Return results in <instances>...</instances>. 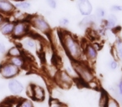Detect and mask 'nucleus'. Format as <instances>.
Wrapping results in <instances>:
<instances>
[{"label": "nucleus", "instance_id": "7ed1b4c3", "mask_svg": "<svg viewBox=\"0 0 122 107\" xmlns=\"http://www.w3.org/2000/svg\"><path fill=\"white\" fill-rule=\"evenodd\" d=\"M28 22L30 23V28L36 29L37 31L43 34H48L51 32V28L47 20L44 18L42 15L40 14H34V15H29L28 18Z\"/></svg>", "mask_w": 122, "mask_h": 107}, {"label": "nucleus", "instance_id": "f257e3e1", "mask_svg": "<svg viewBox=\"0 0 122 107\" xmlns=\"http://www.w3.org/2000/svg\"><path fill=\"white\" fill-rule=\"evenodd\" d=\"M59 37L62 48L72 62L83 61V46L78 39L72 34L66 30L60 31Z\"/></svg>", "mask_w": 122, "mask_h": 107}, {"label": "nucleus", "instance_id": "2f4dec72", "mask_svg": "<svg viewBox=\"0 0 122 107\" xmlns=\"http://www.w3.org/2000/svg\"><path fill=\"white\" fill-rule=\"evenodd\" d=\"M13 1H15V2L16 3V2H20V1H22V0H13Z\"/></svg>", "mask_w": 122, "mask_h": 107}, {"label": "nucleus", "instance_id": "412c9836", "mask_svg": "<svg viewBox=\"0 0 122 107\" xmlns=\"http://www.w3.org/2000/svg\"><path fill=\"white\" fill-rule=\"evenodd\" d=\"M109 95L106 92L104 91H102L101 92V95L99 96V107H105L106 105V103L108 101V99H109Z\"/></svg>", "mask_w": 122, "mask_h": 107}, {"label": "nucleus", "instance_id": "f03ea898", "mask_svg": "<svg viewBox=\"0 0 122 107\" xmlns=\"http://www.w3.org/2000/svg\"><path fill=\"white\" fill-rule=\"evenodd\" d=\"M72 64L77 74V78L85 85H87V84L90 81L94 80V73L87 63L83 61H77V62H72Z\"/></svg>", "mask_w": 122, "mask_h": 107}, {"label": "nucleus", "instance_id": "dca6fc26", "mask_svg": "<svg viewBox=\"0 0 122 107\" xmlns=\"http://www.w3.org/2000/svg\"><path fill=\"white\" fill-rule=\"evenodd\" d=\"M23 44L22 45L24 46V48L27 49L28 50H36V47H37V44H36V40L32 37L30 36H25V38H23Z\"/></svg>", "mask_w": 122, "mask_h": 107}, {"label": "nucleus", "instance_id": "7c9ffc66", "mask_svg": "<svg viewBox=\"0 0 122 107\" xmlns=\"http://www.w3.org/2000/svg\"><path fill=\"white\" fill-rule=\"evenodd\" d=\"M6 18H6V17L4 16V15H3V14H1V13H0V25H1L3 23H4V20H5Z\"/></svg>", "mask_w": 122, "mask_h": 107}, {"label": "nucleus", "instance_id": "423d86ee", "mask_svg": "<svg viewBox=\"0 0 122 107\" xmlns=\"http://www.w3.org/2000/svg\"><path fill=\"white\" fill-rule=\"evenodd\" d=\"M54 78H55V81L57 84V85L63 89H69L74 82V79L71 75H69L65 70L57 71Z\"/></svg>", "mask_w": 122, "mask_h": 107}, {"label": "nucleus", "instance_id": "0eeeda50", "mask_svg": "<svg viewBox=\"0 0 122 107\" xmlns=\"http://www.w3.org/2000/svg\"><path fill=\"white\" fill-rule=\"evenodd\" d=\"M27 95L36 101L42 102L46 99V90L41 85H30L27 88Z\"/></svg>", "mask_w": 122, "mask_h": 107}, {"label": "nucleus", "instance_id": "a878e982", "mask_svg": "<svg viewBox=\"0 0 122 107\" xmlns=\"http://www.w3.org/2000/svg\"><path fill=\"white\" fill-rule=\"evenodd\" d=\"M48 4V6L52 9H56V6H57V0H46Z\"/></svg>", "mask_w": 122, "mask_h": 107}, {"label": "nucleus", "instance_id": "39448f33", "mask_svg": "<svg viewBox=\"0 0 122 107\" xmlns=\"http://www.w3.org/2000/svg\"><path fill=\"white\" fill-rule=\"evenodd\" d=\"M20 69L11 64L8 59L3 61L0 64V75L6 80L14 79L20 74Z\"/></svg>", "mask_w": 122, "mask_h": 107}, {"label": "nucleus", "instance_id": "bb28decb", "mask_svg": "<svg viewBox=\"0 0 122 107\" xmlns=\"http://www.w3.org/2000/svg\"><path fill=\"white\" fill-rule=\"evenodd\" d=\"M110 11H112V12H121L122 11V5L114 4V5L110 6Z\"/></svg>", "mask_w": 122, "mask_h": 107}, {"label": "nucleus", "instance_id": "cd10ccee", "mask_svg": "<svg viewBox=\"0 0 122 107\" xmlns=\"http://www.w3.org/2000/svg\"><path fill=\"white\" fill-rule=\"evenodd\" d=\"M69 23H70L69 19L67 18H65V17L64 18H60V20H59V24L62 27H66L69 24Z\"/></svg>", "mask_w": 122, "mask_h": 107}, {"label": "nucleus", "instance_id": "4be33fe9", "mask_svg": "<svg viewBox=\"0 0 122 107\" xmlns=\"http://www.w3.org/2000/svg\"><path fill=\"white\" fill-rule=\"evenodd\" d=\"M95 15L99 19L102 20V19H104V18H106V16H107V12H106V10L104 8L99 7L96 9Z\"/></svg>", "mask_w": 122, "mask_h": 107}, {"label": "nucleus", "instance_id": "393cba45", "mask_svg": "<svg viewBox=\"0 0 122 107\" xmlns=\"http://www.w3.org/2000/svg\"><path fill=\"white\" fill-rule=\"evenodd\" d=\"M108 67L111 70H115L118 67V62L115 59H111L108 63Z\"/></svg>", "mask_w": 122, "mask_h": 107}, {"label": "nucleus", "instance_id": "aec40b11", "mask_svg": "<svg viewBox=\"0 0 122 107\" xmlns=\"http://www.w3.org/2000/svg\"><path fill=\"white\" fill-rule=\"evenodd\" d=\"M115 50L117 52L118 58L122 59V40L120 38H116L115 39Z\"/></svg>", "mask_w": 122, "mask_h": 107}, {"label": "nucleus", "instance_id": "20e7f679", "mask_svg": "<svg viewBox=\"0 0 122 107\" xmlns=\"http://www.w3.org/2000/svg\"><path fill=\"white\" fill-rule=\"evenodd\" d=\"M30 23L28 20H20V21H15L14 29H13L11 37L13 39L19 40L25 38V36L28 35L30 33Z\"/></svg>", "mask_w": 122, "mask_h": 107}, {"label": "nucleus", "instance_id": "b1692460", "mask_svg": "<svg viewBox=\"0 0 122 107\" xmlns=\"http://www.w3.org/2000/svg\"><path fill=\"white\" fill-rule=\"evenodd\" d=\"M105 107H120V104L117 101L116 99L112 98V97H109Z\"/></svg>", "mask_w": 122, "mask_h": 107}, {"label": "nucleus", "instance_id": "ddd939ff", "mask_svg": "<svg viewBox=\"0 0 122 107\" xmlns=\"http://www.w3.org/2000/svg\"><path fill=\"white\" fill-rule=\"evenodd\" d=\"M7 59L8 61H9L11 64H14L15 66H16L17 68H19L20 70L25 68V66L27 65V59L25 55L8 58Z\"/></svg>", "mask_w": 122, "mask_h": 107}, {"label": "nucleus", "instance_id": "2eb2a0df", "mask_svg": "<svg viewBox=\"0 0 122 107\" xmlns=\"http://www.w3.org/2000/svg\"><path fill=\"white\" fill-rule=\"evenodd\" d=\"M117 22H118L117 17L114 13H110V14L106 16V19L104 21V26H105L106 29L113 30L116 27Z\"/></svg>", "mask_w": 122, "mask_h": 107}, {"label": "nucleus", "instance_id": "a211bd4d", "mask_svg": "<svg viewBox=\"0 0 122 107\" xmlns=\"http://www.w3.org/2000/svg\"><path fill=\"white\" fill-rule=\"evenodd\" d=\"M15 9L20 11H28L31 9V3L28 0H22L20 2H16L15 4Z\"/></svg>", "mask_w": 122, "mask_h": 107}, {"label": "nucleus", "instance_id": "6ab92c4d", "mask_svg": "<svg viewBox=\"0 0 122 107\" xmlns=\"http://www.w3.org/2000/svg\"><path fill=\"white\" fill-rule=\"evenodd\" d=\"M16 107H35L34 103L30 99H22L18 101Z\"/></svg>", "mask_w": 122, "mask_h": 107}, {"label": "nucleus", "instance_id": "c85d7f7f", "mask_svg": "<svg viewBox=\"0 0 122 107\" xmlns=\"http://www.w3.org/2000/svg\"><path fill=\"white\" fill-rule=\"evenodd\" d=\"M6 52H7L6 45H4L2 41H0V54H5Z\"/></svg>", "mask_w": 122, "mask_h": 107}, {"label": "nucleus", "instance_id": "f8f14e48", "mask_svg": "<svg viewBox=\"0 0 122 107\" xmlns=\"http://www.w3.org/2000/svg\"><path fill=\"white\" fill-rule=\"evenodd\" d=\"M14 26H15V21H13L8 17L4 20V23L0 25V33L4 36H10L11 37Z\"/></svg>", "mask_w": 122, "mask_h": 107}, {"label": "nucleus", "instance_id": "c756f323", "mask_svg": "<svg viewBox=\"0 0 122 107\" xmlns=\"http://www.w3.org/2000/svg\"><path fill=\"white\" fill-rule=\"evenodd\" d=\"M117 90H118L119 94L122 95V80H120V82L117 85Z\"/></svg>", "mask_w": 122, "mask_h": 107}, {"label": "nucleus", "instance_id": "5701e85b", "mask_svg": "<svg viewBox=\"0 0 122 107\" xmlns=\"http://www.w3.org/2000/svg\"><path fill=\"white\" fill-rule=\"evenodd\" d=\"M49 105H50V107H68L66 104L61 102V100H55V99H51L50 100Z\"/></svg>", "mask_w": 122, "mask_h": 107}, {"label": "nucleus", "instance_id": "6e6552de", "mask_svg": "<svg viewBox=\"0 0 122 107\" xmlns=\"http://www.w3.org/2000/svg\"><path fill=\"white\" fill-rule=\"evenodd\" d=\"M83 51V58H85L87 63H94L98 58V49L91 44H82Z\"/></svg>", "mask_w": 122, "mask_h": 107}, {"label": "nucleus", "instance_id": "1a4fd4ad", "mask_svg": "<svg viewBox=\"0 0 122 107\" xmlns=\"http://www.w3.org/2000/svg\"><path fill=\"white\" fill-rule=\"evenodd\" d=\"M15 4L10 0H0V13L8 18L15 12Z\"/></svg>", "mask_w": 122, "mask_h": 107}, {"label": "nucleus", "instance_id": "9d476101", "mask_svg": "<svg viewBox=\"0 0 122 107\" xmlns=\"http://www.w3.org/2000/svg\"><path fill=\"white\" fill-rule=\"evenodd\" d=\"M8 89L11 94L18 95L24 91V85L15 79H10V80L8 82Z\"/></svg>", "mask_w": 122, "mask_h": 107}, {"label": "nucleus", "instance_id": "9b49d317", "mask_svg": "<svg viewBox=\"0 0 122 107\" xmlns=\"http://www.w3.org/2000/svg\"><path fill=\"white\" fill-rule=\"evenodd\" d=\"M77 9L83 16L91 14L93 11V6L89 0H78L77 1Z\"/></svg>", "mask_w": 122, "mask_h": 107}, {"label": "nucleus", "instance_id": "4468645a", "mask_svg": "<svg viewBox=\"0 0 122 107\" xmlns=\"http://www.w3.org/2000/svg\"><path fill=\"white\" fill-rule=\"evenodd\" d=\"M6 55L8 58L11 57H17V56H21L25 55V52H24L23 49L19 45H14V46L10 47L6 52Z\"/></svg>", "mask_w": 122, "mask_h": 107}, {"label": "nucleus", "instance_id": "f3484780", "mask_svg": "<svg viewBox=\"0 0 122 107\" xmlns=\"http://www.w3.org/2000/svg\"><path fill=\"white\" fill-rule=\"evenodd\" d=\"M99 20V18L96 17L95 14H89L88 15V16H85L84 18L82 19V21L80 22V23H79V25H80L81 27H88L90 26V25L93 24L94 23H96V22H98Z\"/></svg>", "mask_w": 122, "mask_h": 107}]
</instances>
